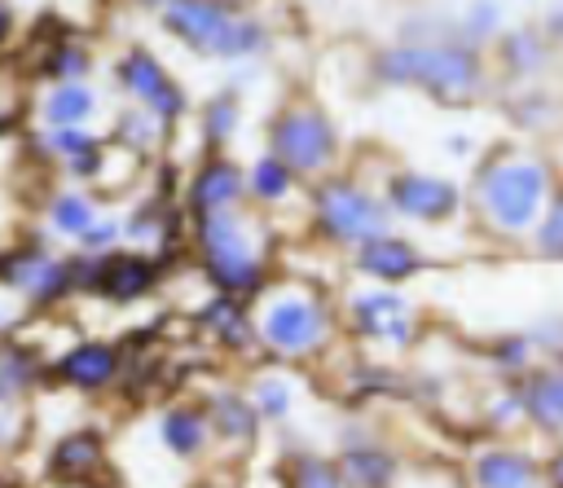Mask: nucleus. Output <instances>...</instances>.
<instances>
[{
  "label": "nucleus",
  "instance_id": "dca6fc26",
  "mask_svg": "<svg viewBox=\"0 0 563 488\" xmlns=\"http://www.w3.org/2000/svg\"><path fill=\"white\" fill-rule=\"evenodd\" d=\"M334 466H339V475H343L347 488H391L396 484V470H400L396 453L387 444H369V440L343 444L339 457H334Z\"/></svg>",
  "mask_w": 563,
  "mask_h": 488
},
{
  "label": "nucleus",
  "instance_id": "c85d7f7f",
  "mask_svg": "<svg viewBox=\"0 0 563 488\" xmlns=\"http://www.w3.org/2000/svg\"><path fill=\"white\" fill-rule=\"evenodd\" d=\"M238 123H242V101H238V92H216V97L202 106V136H207L211 149L229 145L233 132H238Z\"/></svg>",
  "mask_w": 563,
  "mask_h": 488
},
{
  "label": "nucleus",
  "instance_id": "37998d69",
  "mask_svg": "<svg viewBox=\"0 0 563 488\" xmlns=\"http://www.w3.org/2000/svg\"><path fill=\"white\" fill-rule=\"evenodd\" d=\"M449 149H453V154H466V149H471V141H466V136H453V141H449Z\"/></svg>",
  "mask_w": 563,
  "mask_h": 488
},
{
  "label": "nucleus",
  "instance_id": "aec40b11",
  "mask_svg": "<svg viewBox=\"0 0 563 488\" xmlns=\"http://www.w3.org/2000/svg\"><path fill=\"white\" fill-rule=\"evenodd\" d=\"M523 396V413L537 431L545 435H563V369L559 365H545V369H532L519 387Z\"/></svg>",
  "mask_w": 563,
  "mask_h": 488
},
{
  "label": "nucleus",
  "instance_id": "473e14b6",
  "mask_svg": "<svg viewBox=\"0 0 563 488\" xmlns=\"http://www.w3.org/2000/svg\"><path fill=\"white\" fill-rule=\"evenodd\" d=\"M532 251L541 259L563 264V185H554V193H550V202H545V211L532 229Z\"/></svg>",
  "mask_w": 563,
  "mask_h": 488
},
{
  "label": "nucleus",
  "instance_id": "0eeeda50",
  "mask_svg": "<svg viewBox=\"0 0 563 488\" xmlns=\"http://www.w3.org/2000/svg\"><path fill=\"white\" fill-rule=\"evenodd\" d=\"M260 343L282 356V361H308L325 347L330 339V312L317 295L299 290V286H286L277 295H268L264 312H260Z\"/></svg>",
  "mask_w": 563,
  "mask_h": 488
},
{
  "label": "nucleus",
  "instance_id": "c756f323",
  "mask_svg": "<svg viewBox=\"0 0 563 488\" xmlns=\"http://www.w3.org/2000/svg\"><path fill=\"white\" fill-rule=\"evenodd\" d=\"M163 127H167V123H158L150 110L132 106V110H123V114L114 119V141L128 145L132 154H150V149L163 141Z\"/></svg>",
  "mask_w": 563,
  "mask_h": 488
},
{
  "label": "nucleus",
  "instance_id": "20e7f679",
  "mask_svg": "<svg viewBox=\"0 0 563 488\" xmlns=\"http://www.w3.org/2000/svg\"><path fill=\"white\" fill-rule=\"evenodd\" d=\"M194 246L202 277L216 286V295L229 299H251L268 286L264 255L251 237V220L242 211H220L207 220H194Z\"/></svg>",
  "mask_w": 563,
  "mask_h": 488
},
{
  "label": "nucleus",
  "instance_id": "f03ea898",
  "mask_svg": "<svg viewBox=\"0 0 563 488\" xmlns=\"http://www.w3.org/2000/svg\"><path fill=\"white\" fill-rule=\"evenodd\" d=\"M374 75L391 88H418L435 101H471L484 88V62L466 44H391L374 57Z\"/></svg>",
  "mask_w": 563,
  "mask_h": 488
},
{
  "label": "nucleus",
  "instance_id": "79ce46f5",
  "mask_svg": "<svg viewBox=\"0 0 563 488\" xmlns=\"http://www.w3.org/2000/svg\"><path fill=\"white\" fill-rule=\"evenodd\" d=\"M13 325H18V312H13L9 303H0V334H4V330H13Z\"/></svg>",
  "mask_w": 563,
  "mask_h": 488
},
{
  "label": "nucleus",
  "instance_id": "c03bdc74",
  "mask_svg": "<svg viewBox=\"0 0 563 488\" xmlns=\"http://www.w3.org/2000/svg\"><path fill=\"white\" fill-rule=\"evenodd\" d=\"M194 488H216V484H194Z\"/></svg>",
  "mask_w": 563,
  "mask_h": 488
},
{
  "label": "nucleus",
  "instance_id": "72a5a7b5",
  "mask_svg": "<svg viewBox=\"0 0 563 488\" xmlns=\"http://www.w3.org/2000/svg\"><path fill=\"white\" fill-rule=\"evenodd\" d=\"M251 404H255L260 418L282 422V418L290 413V404H295V387H290L282 374H260V378L251 382Z\"/></svg>",
  "mask_w": 563,
  "mask_h": 488
},
{
  "label": "nucleus",
  "instance_id": "7c9ffc66",
  "mask_svg": "<svg viewBox=\"0 0 563 488\" xmlns=\"http://www.w3.org/2000/svg\"><path fill=\"white\" fill-rule=\"evenodd\" d=\"M453 31H457V44L479 53V44L501 40V4H466L462 18L453 22Z\"/></svg>",
  "mask_w": 563,
  "mask_h": 488
},
{
  "label": "nucleus",
  "instance_id": "2f4dec72",
  "mask_svg": "<svg viewBox=\"0 0 563 488\" xmlns=\"http://www.w3.org/2000/svg\"><path fill=\"white\" fill-rule=\"evenodd\" d=\"M286 488H347L339 466L321 453H295L286 466Z\"/></svg>",
  "mask_w": 563,
  "mask_h": 488
},
{
  "label": "nucleus",
  "instance_id": "f8f14e48",
  "mask_svg": "<svg viewBox=\"0 0 563 488\" xmlns=\"http://www.w3.org/2000/svg\"><path fill=\"white\" fill-rule=\"evenodd\" d=\"M347 317L356 334L387 347H409L418 339V308L396 290H356L347 299Z\"/></svg>",
  "mask_w": 563,
  "mask_h": 488
},
{
  "label": "nucleus",
  "instance_id": "9d476101",
  "mask_svg": "<svg viewBox=\"0 0 563 488\" xmlns=\"http://www.w3.org/2000/svg\"><path fill=\"white\" fill-rule=\"evenodd\" d=\"M114 79H119V88H123L141 110H150L158 123H176V119L189 110L185 88H180V84L167 75V66H163L154 53H145V48L119 53Z\"/></svg>",
  "mask_w": 563,
  "mask_h": 488
},
{
  "label": "nucleus",
  "instance_id": "1a4fd4ad",
  "mask_svg": "<svg viewBox=\"0 0 563 488\" xmlns=\"http://www.w3.org/2000/svg\"><path fill=\"white\" fill-rule=\"evenodd\" d=\"M70 264H75V286L79 290H92V295H101L110 303H136L163 277V259L141 255V251H110L101 259L79 255Z\"/></svg>",
  "mask_w": 563,
  "mask_h": 488
},
{
  "label": "nucleus",
  "instance_id": "2eb2a0df",
  "mask_svg": "<svg viewBox=\"0 0 563 488\" xmlns=\"http://www.w3.org/2000/svg\"><path fill=\"white\" fill-rule=\"evenodd\" d=\"M356 273L361 277H374L383 286H396V281H409L422 273V251L413 237H400V233H383V237H369L365 246H356Z\"/></svg>",
  "mask_w": 563,
  "mask_h": 488
},
{
  "label": "nucleus",
  "instance_id": "f704fd0d",
  "mask_svg": "<svg viewBox=\"0 0 563 488\" xmlns=\"http://www.w3.org/2000/svg\"><path fill=\"white\" fill-rule=\"evenodd\" d=\"M40 141H44V149H48V154H57V158H66V163L101 145V136H97V132H88V127H48Z\"/></svg>",
  "mask_w": 563,
  "mask_h": 488
},
{
  "label": "nucleus",
  "instance_id": "7ed1b4c3",
  "mask_svg": "<svg viewBox=\"0 0 563 488\" xmlns=\"http://www.w3.org/2000/svg\"><path fill=\"white\" fill-rule=\"evenodd\" d=\"M163 26L194 48L198 57H216V62H242V57H260L268 48V26L260 18H246L233 4H211V0H172L158 9Z\"/></svg>",
  "mask_w": 563,
  "mask_h": 488
},
{
  "label": "nucleus",
  "instance_id": "412c9836",
  "mask_svg": "<svg viewBox=\"0 0 563 488\" xmlns=\"http://www.w3.org/2000/svg\"><path fill=\"white\" fill-rule=\"evenodd\" d=\"M158 440L172 457H198L211 440V418L198 404H172L158 418Z\"/></svg>",
  "mask_w": 563,
  "mask_h": 488
},
{
  "label": "nucleus",
  "instance_id": "f3484780",
  "mask_svg": "<svg viewBox=\"0 0 563 488\" xmlns=\"http://www.w3.org/2000/svg\"><path fill=\"white\" fill-rule=\"evenodd\" d=\"M475 488H541V466L523 448H484L471 466Z\"/></svg>",
  "mask_w": 563,
  "mask_h": 488
},
{
  "label": "nucleus",
  "instance_id": "ea45409f",
  "mask_svg": "<svg viewBox=\"0 0 563 488\" xmlns=\"http://www.w3.org/2000/svg\"><path fill=\"white\" fill-rule=\"evenodd\" d=\"M13 31H18V13H13L9 4H0V44H4Z\"/></svg>",
  "mask_w": 563,
  "mask_h": 488
},
{
  "label": "nucleus",
  "instance_id": "cd10ccee",
  "mask_svg": "<svg viewBox=\"0 0 563 488\" xmlns=\"http://www.w3.org/2000/svg\"><path fill=\"white\" fill-rule=\"evenodd\" d=\"M290 189H295V176L273 158V154H260L255 163H251V176H246V193L255 198V202H264V207H273V202H282V198H290Z\"/></svg>",
  "mask_w": 563,
  "mask_h": 488
},
{
  "label": "nucleus",
  "instance_id": "a878e982",
  "mask_svg": "<svg viewBox=\"0 0 563 488\" xmlns=\"http://www.w3.org/2000/svg\"><path fill=\"white\" fill-rule=\"evenodd\" d=\"M40 378V352L31 343H0V404L18 400Z\"/></svg>",
  "mask_w": 563,
  "mask_h": 488
},
{
  "label": "nucleus",
  "instance_id": "4be33fe9",
  "mask_svg": "<svg viewBox=\"0 0 563 488\" xmlns=\"http://www.w3.org/2000/svg\"><path fill=\"white\" fill-rule=\"evenodd\" d=\"M497 48H501L506 75H515V79H537L554 57L541 26H510V31H501Z\"/></svg>",
  "mask_w": 563,
  "mask_h": 488
},
{
  "label": "nucleus",
  "instance_id": "393cba45",
  "mask_svg": "<svg viewBox=\"0 0 563 488\" xmlns=\"http://www.w3.org/2000/svg\"><path fill=\"white\" fill-rule=\"evenodd\" d=\"M88 70H92V53H88V44H79L70 35L53 40L40 57V75L53 79V84H84Z\"/></svg>",
  "mask_w": 563,
  "mask_h": 488
},
{
  "label": "nucleus",
  "instance_id": "e433bc0d",
  "mask_svg": "<svg viewBox=\"0 0 563 488\" xmlns=\"http://www.w3.org/2000/svg\"><path fill=\"white\" fill-rule=\"evenodd\" d=\"M119 237H123V220L106 215V220H97V224L79 237V246H84V255L101 259V255H110V251H114V242H119Z\"/></svg>",
  "mask_w": 563,
  "mask_h": 488
},
{
  "label": "nucleus",
  "instance_id": "bb28decb",
  "mask_svg": "<svg viewBox=\"0 0 563 488\" xmlns=\"http://www.w3.org/2000/svg\"><path fill=\"white\" fill-rule=\"evenodd\" d=\"M97 220H101V211H97V202H92L88 193H53V198H48V224H53L57 233L75 237V242H79Z\"/></svg>",
  "mask_w": 563,
  "mask_h": 488
},
{
  "label": "nucleus",
  "instance_id": "423d86ee",
  "mask_svg": "<svg viewBox=\"0 0 563 488\" xmlns=\"http://www.w3.org/2000/svg\"><path fill=\"white\" fill-rule=\"evenodd\" d=\"M268 154L299 180V176H321L339 154V132L325 110L308 101H290L268 119Z\"/></svg>",
  "mask_w": 563,
  "mask_h": 488
},
{
  "label": "nucleus",
  "instance_id": "6e6552de",
  "mask_svg": "<svg viewBox=\"0 0 563 488\" xmlns=\"http://www.w3.org/2000/svg\"><path fill=\"white\" fill-rule=\"evenodd\" d=\"M0 286L22 295L31 308H53L70 290H79L75 286V264L44 251L40 242H22V246H9L0 255Z\"/></svg>",
  "mask_w": 563,
  "mask_h": 488
},
{
  "label": "nucleus",
  "instance_id": "39448f33",
  "mask_svg": "<svg viewBox=\"0 0 563 488\" xmlns=\"http://www.w3.org/2000/svg\"><path fill=\"white\" fill-rule=\"evenodd\" d=\"M312 224L325 242H339V246H365L369 237H383L391 233V207L387 198L369 193L361 180L352 176H325L317 180L312 189Z\"/></svg>",
  "mask_w": 563,
  "mask_h": 488
},
{
  "label": "nucleus",
  "instance_id": "b1692460",
  "mask_svg": "<svg viewBox=\"0 0 563 488\" xmlns=\"http://www.w3.org/2000/svg\"><path fill=\"white\" fill-rule=\"evenodd\" d=\"M97 110H101V97L88 84H53L40 101V114L48 127H84Z\"/></svg>",
  "mask_w": 563,
  "mask_h": 488
},
{
  "label": "nucleus",
  "instance_id": "58836bf2",
  "mask_svg": "<svg viewBox=\"0 0 563 488\" xmlns=\"http://www.w3.org/2000/svg\"><path fill=\"white\" fill-rule=\"evenodd\" d=\"M545 40H563V4H554V9H545Z\"/></svg>",
  "mask_w": 563,
  "mask_h": 488
},
{
  "label": "nucleus",
  "instance_id": "9b49d317",
  "mask_svg": "<svg viewBox=\"0 0 563 488\" xmlns=\"http://www.w3.org/2000/svg\"><path fill=\"white\" fill-rule=\"evenodd\" d=\"M387 207L391 215L418 220V224H444L462 211V189L444 176L427 171H391L387 180Z\"/></svg>",
  "mask_w": 563,
  "mask_h": 488
},
{
  "label": "nucleus",
  "instance_id": "4c0bfd02",
  "mask_svg": "<svg viewBox=\"0 0 563 488\" xmlns=\"http://www.w3.org/2000/svg\"><path fill=\"white\" fill-rule=\"evenodd\" d=\"M519 413H523V396H519V391H501V396L488 404V422H493V426L519 422Z\"/></svg>",
  "mask_w": 563,
  "mask_h": 488
},
{
  "label": "nucleus",
  "instance_id": "c9c22d12",
  "mask_svg": "<svg viewBox=\"0 0 563 488\" xmlns=\"http://www.w3.org/2000/svg\"><path fill=\"white\" fill-rule=\"evenodd\" d=\"M497 374H523L528 361H532V339L528 334H501L493 347H488Z\"/></svg>",
  "mask_w": 563,
  "mask_h": 488
},
{
  "label": "nucleus",
  "instance_id": "4468645a",
  "mask_svg": "<svg viewBox=\"0 0 563 488\" xmlns=\"http://www.w3.org/2000/svg\"><path fill=\"white\" fill-rule=\"evenodd\" d=\"M119 365H123V352L106 339H79L62 352V361L53 365L57 382L75 387V391H106L119 382Z\"/></svg>",
  "mask_w": 563,
  "mask_h": 488
},
{
  "label": "nucleus",
  "instance_id": "6ab92c4d",
  "mask_svg": "<svg viewBox=\"0 0 563 488\" xmlns=\"http://www.w3.org/2000/svg\"><path fill=\"white\" fill-rule=\"evenodd\" d=\"M106 462V448H101V435L97 431H70L53 444L48 453V475L57 484H88Z\"/></svg>",
  "mask_w": 563,
  "mask_h": 488
},
{
  "label": "nucleus",
  "instance_id": "ddd939ff",
  "mask_svg": "<svg viewBox=\"0 0 563 488\" xmlns=\"http://www.w3.org/2000/svg\"><path fill=\"white\" fill-rule=\"evenodd\" d=\"M242 193H246L242 167L229 154H211L207 163H198V171L185 185V211L194 220H207V215H220V211H238Z\"/></svg>",
  "mask_w": 563,
  "mask_h": 488
},
{
  "label": "nucleus",
  "instance_id": "5701e85b",
  "mask_svg": "<svg viewBox=\"0 0 563 488\" xmlns=\"http://www.w3.org/2000/svg\"><path fill=\"white\" fill-rule=\"evenodd\" d=\"M207 418H211V435H220L224 444H251L264 422L242 391H216L207 404Z\"/></svg>",
  "mask_w": 563,
  "mask_h": 488
},
{
  "label": "nucleus",
  "instance_id": "f257e3e1",
  "mask_svg": "<svg viewBox=\"0 0 563 488\" xmlns=\"http://www.w3.org/2000/svg\"><path fill=\"white\" fill-rule=\"evenodd\" d=\"M550 193H554L550 163L537 158V154L497 149L475 171V211L501 237H515V233L537 229Z\"/></svg>",
  "mask_w": 563,
  "mask_h": 488
},
{
  "label": "nucleus",
  "instance_id": "a211bd4d",
  "mask_svg": "<svg viewBox=\"0 0 563 488\" xmlns=\"http://www.w3.org/2000/svg\"><path fill=\"white\" fill-rule=\"evenodd\" d=\"M198 325L207 334H216V343L233 347V352H251L255 339H260V325L251 317V308L242 299H229V295H216L198 308Z\"/></svg>",
  "mask_w": 563,
  "mask_h": 488
},
{
  "label": "nucleus",
  "instance_id": "a19ab883",
  "mask_svg": "<svg viewBox=\"0 0 563 488\" xmlns=\"http://www.w3.org/2000/svg\"><path fill=\"white\" fill-rule=\"evenodd\" d=\"M545 479H550V488H563V453H554V457H550Z\"/></svg>",
  "mask_w": 563,
  "mask_h": 488
}]
</instances>
